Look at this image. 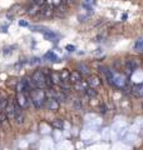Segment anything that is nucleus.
Segmentation results:
<instances>
[{
  "label": "nucleus",
  "instance_id": "nucleus-1",
  "mask_svg": "<svg viewBox=\"0 0 143 150\" xmlns=\"http://www.w3.org/2000/svg\"><path fill=\"white\" fill-rule=\"evenodd\" d=\"M30 96H31L33 104H34L36 108H41L43 105H44L45 100H46L45 93H44V90H43V89H40V88H38V89H35V90H33L31 94H30Z\"/></svg>",
  "mask_w": 143,
  "mask_h": 150
},
{
  "label": "nucleus",
  "instance_id": "nucleus-2",
  "mask_svg": "<svg viewBox=\"0 0 143 150\" xmlns=\"http://www.w3.org/2000/svg\"><path fill=\"white\" fill-rule=\"evenodd\" d=\"M31 84H34L35 86H44L45 85V75L43 71H40V70H36V71L31 76V80H30Z\"/></svg>",
  "mask_w": 143,
  "mask_h": 150
},
{
  "label": "nucleus",
  "instance_id": "nucleus-3",
  "mask_svg": "<svg viewBox=\"0 0 143 150\" xmlns=\"http://www.w3.org/2000/svg\"><path fill=\"white\" fill-rule=\"evenodd\" d=\"M111 80H112V83H113L117 88H123V86H126V78L123 76V75H121V74H113V73H112Z\"/></svg>",
  "mask_w": 143,
  "mask_h": 150
},
{
  "label": "nucleus",
  "instance_id": "nucleus-4",
  "mask_svg": "<svg viewBox=\"0 0 143 150\" xmlns=\"http://www.w3.org/2000/svg\"><path fill=\"white\" fill-rule=\"evenodd\" d=\"M30 80H26V79H23L18 83V93H28L30 91Z\"/></svg>",
  "mask_w": 143,
  "mask_h": 150
},
{
  "label": "nucleus",
  "instance_id": "nucleus-5",
  "mask_svg": "<svg viewBox=\"0 0 143 150\" xmlns=\"http://www.w3.org/2000/svg\"><path fill=\"white\" fill-rule=\"evenodd\" d=\"M14 111H15V105L13 104L10 101H6V105L4 108V112H5V115L8 116L9 119H13L14 118Z\"/></svg>",
  "mask_w": 143,
  "mask_h": 150
},
{
  "label": "nucleus",
  "instance_id": "nucleus-6",
  "mask_svg": "<svg viewBox=\"0 0 143 150\" xmlns=\"http://www.w3.org/2000/svg\"><path fill=\"white\" fill-rule=\"evenodd\" d=\"M44 104L46 106V109H49V110L56 111L59 109V103L56 101V99H48V100H45Z\"/></svg>",
  "mask_w": 143,
  "mask_h": 150
},
{
  "label": "nucleus",
  "instance_id": "nucleus-7",
  "mask_svg": "<svg viewBox=\"0 0 143 150\" xmlns=\"http://www.w3.org/2000/svg\"><path fill=\"white\" fill-rule=\"evenodd\" d=\"M14 119L16 120L18 124H23V121H24L23 111L20 110V108H19L18 105H15V111H14Z\"/></svg>",
  "mask_w": 143,
  "mask_h": 150
},
{
  "label": "nucleus",
  "instance_id": "nucleus-8",
  "mask_svg": "<svg viewBox=\"0 0 143 150\" xmlns=\"http://www.w3.org/2000/svg\"><path fill=\"white\" fill-rule=\"evenodd\" d=\"M88 84L92 88H97V86H99L101 85V80H99V78L98 76H95V75H90V76L88 78V81H87Z\"/></svg>",
  "mask_w": 143,
  "mask_h": 150
},
{
  "label": "nucleus",
  "instance_id": "nucleus-9",
  "mask_svg": "<svg viewBox=\"0 0 143 150\" xmlns=\"http://www.w3.org/2000/svg\"><path fill=\"white\" fill-rule=\"evenodd\" d=\"M68 80H70L73 84H75V83H78V81L82 80V75H80V73H79V71L69 73V79H68Z\"/></svg>",
  "mask_w": 143,
  "mask_h": 150
},
{
  "label": "nucleus",
  "instance_id": "nucleus-10",
  "mask_svg": "<svg viewBox=\"0 0 143 150\" xmlns=\"http://www.w3.org/2000/svg\"><path fill=\"white\" fill-rule=\"evenodd\" d=\"M16 100H18L19 105H20L21 108H26L28 106V100H26V98H25V95H24L23 93H18Z\"/></svg>",
  "mask_w": 143,
  "mask_h": 150
},
{
  "label": "nucleus",
  "instance_id": "nucleus-11",
  "mask_svg": "<svg viewBox=\"0 0 143 150\" xmlns=\"http://www.w3.org/2000/svg\"><path fill=\"white\" fill-rule=\"evenodd\" d=\"M143 86H142V84H137V85L133 86L132 89V94L134 95L136 98H142V94H143Z\"/></svg>",
  "mask_w": 143,
  "mask_h": 150
},
{
  "label": "nucleus",
  "instance_id": "nucleus-12",
  "mask_svg": "<svg viewBox=\"0 0 143 150\" xmlns=\"http://www.w3.org/2000/svg\"><path fill=\"white\" fill-rule=\"evenodd\" d=\"M38 11H39V5L33 1L31 5L28 6V14H30V15H35V14H38Z\"/></svg>",
  "mask_w": 143,
  "mask_h": 150
},
{
  "label": "nucleus",
  "instance_id": "nucleus-13",
  "mask_svg": "<svg viewBox=\"0 0 143 150\" xmlns=\"http://www.w3.org/2000/svg\"><path fill=\"white\" fill-rule=\"evenodd\" d=\"M43 35H44V38L48 40H54L56 38V34L53 33V30H48V29H45L44 31H43Z\"/></svg>",
  "mask_w": 143,
  "mask_h": 150
},
{
  "label": "nucleus",
  "instance_id": "nucleus-14",
  "mask_svg": "<svg viewBox=\"0 0 143 150\" xmlns=\"http://www.w3.org/2000/svg\"><path fill=\"white\" fill-rule=\"evenodd\" d=\"M45 59H48L49 62H54V63L59 62L58 56H56V55L53 53V51H49V53H46V54H45Z\"/></svg>",
  "mask_w": 143,
  "mask_h": 150
},
{
  "label": "nucleus",
  "instance_id": "nucleus-15",
  "mask_svg": "<svg viewBox=\"0 0 143 150\" xmlns=\"http://www.w3.org/2000/svg\"><path fill=\"white\" fill-rule=\"evenodd\" d=\"M50 79H51V83H53L54 85H60V84H61V81H60V76H59V74H58V73H53V74H51Z\"/></svg>",
  "mask_w": 143,
  "mask_h": 150
},
{
  "label": "nucleus",
  "instance_id": "nucleus-16",
  "mask_svg": "<svg viewBox=\"0 0 143 150\" xmlns=\"http://www.w3.org/2000/svg\"><path fill=\"white\" fill-rule=\"evenodd\" d=\"M51 126H53L54 129H56V130H60V129H63L64 123H63V120H60V119H56V120H54L53 123H51Z\"/></svg>",
  "mask_w": 143,
  "mask_h": 150
},
{
  "label": "nucleus",
  "instance_id": "nucleus-17",
  "mask_svg": "<svg viewBox=\"0 0 143 150\" xmlns=\"http://www.w3.org/2000/svg\"><path fill=\"white\" fill-rule=\"evenodd\" d=\"M73 85H74V88L77 89V90H85V89H87V83H84L83 80L75 83V84H73Z\"/></svg>",
  "mask_w": 143,
  "mask_h": 150
},
{
  "label": "nucleus",
  "instance_id": "nucleus-18",
  "mask_svg": "<svg viewBox=\"0 0 143 150\" xmlns=\"http://www.w3.org/2000/svg\"><path fill=\"white\" fill-rule=\"evenodd\" d=\"M59 76H60V80L68 81V79H69V71H68V70H63V73L59 74Z\"/></svg>",
  "mask_w": 143,
  "mask_h": 150
},
{
  "label": "nucleus",
  "instance_id": "nucleus-19",
  "mask_svg": "<svg viewBox=\"0 0 143 150\" xmlns=\"http://www.w3.org/2000/svg\"><path fill=\"white\" fill-rule=\"evenodd\" d=\"M85 93H87L88 94V95L90 96V98H93V96H97V91H95L94 90V88H87V89H85Z\"/></svg>",
  "mask_w": 143,
  "mask_h": 150
},
{
  "label": "nucleus",
  "instance_id": "nucleus-20",
  "mask_svg": "<svg viewBox=\"0 0 143 150\" xmlns=\"http://www.w3.org/2000/svg\"><path fill=\"white\" fill-rule=\"evenodd\" d=\"M48 3L50 4L51 6H59L61 3H63V0H46Z\"/></svg>",
  "mask_w": 143,
  "mask_h": 150
},
{
  "label": "nucleus",
  "instance_id": "nucleus-21",
  "mask_svg": "<svg viewBox=\"0 0 143 150\" xmlns=\"http://www.w3.org/2000/svg\"><path fill=\"white\" fill-rule=\"evenodd\" d=\"M43 15L44 16H51L53 15V10H51L50 8H45L44 10H43Z\"/></svg>",
  "mask_w": 143,
  "mask_h": 150
},
{
  "label": "nucleus",
  "instance_id": "nucleus-22",
  "mask_svg": "<svg viewBox=\"0 0 143 150\" xmlns=\"http://www.w3.org/2000/svg\"><path fill=\"white\" fill-rule=\"evenodd\" d=\"M142 44H143V40L142 39H139V40H138L137 41V43H136V49L138 50V51H142V49H143V46H142Z\"/></svg>",
  "mask_w": 143,
  "mask_h": 150
},
{
  "label": "nucleus",
  "instance_id": "nucleus-23",
  "mask_svg": "<svg viewBox=\"0 0 143 150\" xmlns=\"http://www.w3.org/2000/svg\"><path fill=\"white\" fill-rule=\"evenodd\" d=\"M79 69H83V70H80V71H82L83 74H88V70H87V67H85V65L80 64V65H79Z\"/></svg>",
  "mask_w": 143,
  "mask_h": 150
},
{
  "label": "nucleus",
  "instance_id": "nucleus-24",
  "mask_svg": "<svg viewBox=\"0 0 143 150\" xmlns=\"http://www.w3.org/2000/svg\"><path fill=\"white\" fill-rule=\"evenodd\" d=\"M33 1H34L35 4H38V5H44V4L46 3V0H33Z\"/></svg>",
  "mask_w": 143,
  "mask_h": 150
},
{
  "label": "nucleus",
  "instance_id": "nucleus-25",
  "mask_svg": "<svg viewBox=\"0 0 143 150\" xmlns=\"http://www.w3.org/2000/svg\"><path fill=\"white\" fill-rule=\"evenodd\" d=\"M19 25H20V26H28V23L25 20H20V21H19Z\"/></svg>",
  "mask_w": 143,
  "mask_h": 150
},
{
  "label": "nucleus",
  "instance_id": "nucleus-26",
  "mask_svg": "<svg viewBox=\"0 0 143 150\" xmlns=\"http://www.w3.org/2000/svg\"><path fill=\"white\" fill-rule=\"evenodd\" d=\"M101 112H102V114H106V112H107V108H106V105H102V106H101Z\"/></svg>",
  "mask_w": 143,
  "mask_h": 150
},
{
  "label": "nucleus",
  "instance_id": "nucleus-27",
  "mask_svg": "<svg viewBox=\"0 0 143 150\" xmlns=\"http://www.w3.org/2000/svg\"><path fill=\"white\" fill-rule=\"evenodd\" d=\"M40 62H39V59L38 58H34V59H31V62H30V64H39Z\"/></svg>",
  "mask_w": 143,
  "mask_h": 150
},
{
  "label": "nucleus",
  "instance_id": "nucleus-28",
  "mask_svg": "<svg viewBox=\"0 0 143 150\" xmlns=\"http://www.w3.org/2000/svg\"><path fill=\"white\" fill-rule=\"evenodd\" d=\"M66 49H68L69 51H74L75 48H74V46H72V45H68V46H66Z\"/></svg>",
  "mask_w": 143,
  "mask_h": 150
},
{
  "label": "nucleus",
  "instance_id": "nucleus-29",
  "mask_svg": "<svg viewBox=\"0 0 143 150\" xmlns=\"http://www.w3.org/2000/svg\"><path fill=\"white\" fill-rule=\"evenodd\" d=\"M1 31H6V26H1Z\"/></svg>",
  "mask_w": 143,
  "mask_h": 150
}]
</instances>
